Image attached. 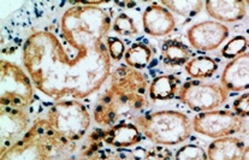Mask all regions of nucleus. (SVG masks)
Masks as SVG:
<instances>
[{"mask_svg":"<svg viewBox=\"0 0 249 160\" xmlns=\"http://www.w3.org/2000/svg\"><path fill=\"white\" fill-rule=\"evenodd\" d=\"M57 25L36 29L25 39L22 60L37 90L55 101L82 100L111 76L104 39L112 25L106 9L72 1Z\"/></svg>","mask_w":249,"mask_h":160,"instance_id":"1","label":"nucleus"},{"mask_svg":"<svg viewBox=\"0 0 249 160\" xmlns=\"http://www.w3.org/2000/svg\"><path fill=\"white\" fill-rule=\"evenodd\" d=\"M149 85L148 77L142 71L128 65L114 69L94 106V122L110 128L143 114L149 106Z\"/></svg>","mask_w":249,"mask_h":160,"instance_id":"2","label":"nucleus"},{"mask_svg":"<svg viewBox=\"0 0 249 160\" xmlns=\"http://www.w3.org/2000/svg\"><path fill=\"white\" fill-rule=\"evenodd\" d=\"M134 123L143 136L158 146H177L192 135L193 123L189 117L179 111H157L141 114Z\"/></svg>","mask_w":249,"mask_h":160,"instance_id":"3","label":"nucleus"},{"mask_svg":"<svg viewBox=\"0 0 249 160\" xmlns=\"http://www.w3.org/2000/svg\"><path fill=\"white\" fill-rule=\"evenodd\" d=\"M69 142L59 139L44 118H37L24 136L0 154V160H53Z\"/></svg>","mask_w":249,"mask_h":160,"instance_id":"4","label":"nucleus"},{"mask_svg":"<svg viewBox=\"0 0 249 160\" xmlns=\"http://www.w3.org/2000/svg\"><path fill=\"white\" fill-rule=\"evenodd\" d=\"M46 122L53 133L67 142H76L87 135L91 117L87 106L78 100H59L47 108Z\"/></svg>","mask_w":249,"mask_h":160,"instance_id":"5","label":"nucleus"},{"mask_svg":"<svg viewBox=\"0 0 249 160\" xmlns=\"http://www.w3.org/2000/svg\"><path fill=\"white\" fill-rule=\"evenodd\" d=\"M35 100L33 81L16 63L1 59L0 64V105L29 110Z\"/></svg>","mask_w":249,"mask_h":160,"instance_id":"6","label":"nucleus"},{"mask_svg":"<svg viewBox=\"0 0 249 160\" xmlns=\"http://www.w3.org/2000/svg\"><path fill=\"white\" fill-rule=\"evenodd\" d=\"M229 98V91L222 83L192 80L181 86L178 99L195 112H210L224 105Z\"/></svg>","mask_w":249,"mask_h":160,"instance_id":"7","label":"nucleus"},{"mask_svg":"<svg viewBox=\"0 0 249 160\" xmlns=\"http://www.w3.org/2000/svg\"><path fill=\"white\" fill-rule=\"evenodd\" d=\"M193 130L211 139H222L241 133L243 121L235 112L214 110L196 114L193 119Z\"/></svg>","mask_w":249,"mask_h":160,"instance_id":"8","label":"nucleus"},{"mask_svg":"<svg viewBox=\"0 0 249 160\" xmlns=\"http://www.w3.org/2000/svg\"><path fill=\"white\" fill-rule=\"evenodd\" d=\"M0 154L16 144L32 126L29 110L1 107L0 114Z\"/></svg>","mask_w":249,"mask_h":160,"instance_id":"9","label":"nucleus"},{"mask_svg":"<svg viewBox=\"0 0 249 160\" xmlns=\"http://www.w3.org/2000/svg\"><path fill=\"white\" fill-rule=\"evenodd\" d=\"M230 30L217 21H204L190 27L187 37L193 48L201 52L214 51L228 39Z\"/></svg>","mask_w":249,"mask_h":160,"instance_id":"10","label":"nucleus"},{"mask_svg":"<svg viewBox=\"0 0 249 160\" xmlns=\"http://www.w3.org/2000/svg\"><path fill=\"white\" fill-rule=\"evenodd\" d=\"M143 30L153 37L166 36L176 27V19L174 15L158 2H153L146 7L142 15Z\"/></svg>","mask_w":249,"mask_h":160,"instance_id":"11","label":"nucleus"},{"mask_svg":"<svg viewBox=\"0 0 249 160\" xmlns=\"http://www.w3.org/2000/svg\"><path fill=\"white\" fill-rule=\"evenodd\" d=\"M220 83L228 91L233 93L249 89V51L228 63Z\"/></svg>","mask_w":249,"mask_h":160,"instance_id":"12","label":"nucleus"},{"mask_svg":"<svg viewBox=\"0 0 249 160\" xmlns=\"http://www.w3.org/2000/svg\"><path fill=\"white\" fill-rule=\"evenodd\" d=\"M143 140V134L131 122H123L104 129L103 142L113 148H131Z\"/></svg>","mask_w":249,"mask_h":160,"instance_id":"13","label":"nucleus"},{"mask_svg":"<svg viewBox=\"0 0 249 160\" xmlns=\"http://www.w3.org/2000/svg\"><path fill=\"white\" fill-rule=\"evenodd\" d=\"M207 14L217 22H238L247 15L246 1L241 0H207L205 1Z\"/></svg>","mask_w":249,"mask_h":160,"instance_id":"14","label":"nucleus"},{"mask_svg":"<svg viewBox=\"0 0 249 160\" xmlns=\"http://www.w3.org/2000/svg\"><path fill=\"white\" fill-rule=\"evenodd\" d=\"M245 148L243 141L237 137H222L208 146L207 156L210 160H241Z\"/></svg>","mask_w":249,"mask_h":160,"instance_id":"15","label":"nucleus"},{"mask_svg":"<svg viewBox=\"0 0 249 160\" xmlns=\"http://www.w3.org/2000/svg\"><path fill=\"white\" fill-rule=\"evenodd\" d=\"M179 80L175 75L157 76L149 85L148 94L153 101L171 100L179 88Z\"/></svg>","mask_w":249,"mask_h":160,"instance_id":"16","label":"nucleus"},{"mask_svg":"<svg viewBox=\"0 0 249 160\" xmlns=\"http://www.w3.org/2000/svg\"><path fill=\"white\" fill-rule=\"evenodd\" d=\"M192 58V51L178 40H167L161 46V60L167 67H185Z\"/></svg>","mask_w":249,"mask_h":160,"instance_id":"17","label":"nucleus"},{"mask_svg":"<svg viewBox=\"0 0 249 160\" xmlns=\"http://www.w3.org/2000/svg\"><path fill=\"white\" fill-rule=\"evenodd\" d=\"M153 48L148 44L144 42H135L126 50L124 54V60L128 67L142 70L149 65V63L153 59Z\"/></svg>","mask_w":249,"mask_h":160,"instance_id":"18","label":"nucleus"},{"mask_svg":"<svg viewBox=\"0 0 249 160\" xmlns=\"http://www.w3.org/2000/svg\"><path fill=\"white\" fill-rule=\"evenodd\" d=\"M184 68L188 75L194 77L195 80H202V78L212 77L218 70V64L211 57L197 55V57H193Z\"/></svg>","mask_w":249,"mask_h":160,"instance_id":"19","label":"nucleus"},{"mask_svg":"<svg viewBox=\"0 0 249 160\" xmlns=\"http://www.w3.org/2000/svg\"><path fill=\"white\" fill-rule=\"evenodd\" d=\"M162 6L182 17H194L204 9L205 1L201 0H162Z\"/></svg>","mask_w":249,"mask_h":160,"instance_id":"20","label":"nucleus"},{"mask_svg":"<svg viewBox=\"0 0 249 160\" xmlns=\"http://www.w3.org/2000/svg\"><path fill=\"white\" fill-rule=\"evenodd\" d=\"M133 160H175L174 153L165 146L135 147L133 148Z\"/></svg>","mask_w":249,"mask_h":160,"instance_id":"21","label":"nucleus"},{"mask_svg":"<svg viewBox=\"0 0 249 160\" xmlns=\"http://www.w3.org/2000/svg\"><path fill=\"white\" fill-rule=\"evenodd\" d=\"M89 160H133V148L101 147Z\"/></svg>","mask_w":249,"mask_h":160,"instance_id":"22","label":"nucleus"},{"mask_svg":"<svg viewBox=\"0 0 249 160\" xmlns=\"http://www.w3.org/2000/svg\"><path fill=\"white\" fill-rule=\"evenodd\" d=\"M112 29L114 33L123 36H133L139 33L134 18L126 14H119L118 16H116L112 22Z\"/></svg>","mask_w":249,"mask_h":160,"instance_id":"23","label":"nucleus"},{"mask_svg":"<svg viewBox=\"0 0 249 160\" xmlns=\"http://www.w3.org/2000/svg\"><path fill=\"white\" fill-rule=\"evenodd\" d=\"M248 48V40L247 37L243 36V35H237V36L232 37L227 45L223 47L222 50V55L227 59H235L238 55L243 54L245 52H247Z\"/></svg>","mask_w":249,"mask_h":160,"instance_id":"24","label":"nucleus"},{"mask_svg":"<svg viewBox=\"0 0 249 160\" xmlns=\"http://www.w3.org/2000/svg\"><path fill=\"white\" fill-rule=\"evenodd\" d=\"M175 160H210L207 151L199 144H185L177 151Z\"/></svg>","mask_w":249,"mask_h":160,"instance_id":"25","label":"nucleus"},{"mask_svg":"<svg viewBox=\"0 0 249 160\" xmlns=\"http://www.w3.org/2000/svg\"><path fill=\"white\" fill-rule=\"evenodd\" d=\"M106 46H107L108 53H110L111 59L114 62H118L125 54V45L119 37L116 36H107L106 37Z\"/></svg>","mask_w":249,"mask_h":160,"instance_id":"26","label":"nucleus"},{"mask_svg":"<svg viewBox=\"0 0 249 160\" xmlns=\"http://www.w3.org/2000/svg\"><path fill=\"white\" fill-rule=\"evenodd\" d=\"M232 107L235 113L240 116L241 118L249 117V91L235 99L232 103Z\"/></svg>","mask_w":249,"mask_h":160,"instance_id":"27","label":"nucleus"},{"mask_svg":"<svg viewBox=\"0 0 249 160\" xmlns=\"http://www.w3.org/2000/svg\"><path fill=\"white\" fill-rule=\"evenodd\" d=\"M241 160H249V146L246 147L245 151H243L242 158H241Z\"/></svg>","mask_w":249,"mask_h":160,"instance_id":"28","label":"nucleus"},{"mask_svg":"<svg viewBox=\"0 0 249 160\" xmlns=\"http://www.w3.org/2000/svg\"><path fill=\"white\" fill-rule=\"evenodd\" d=\"M246 5H248V6H249V0H248V1H246Z\"/></svg>","mask_w":249,"mask_h":160,"instance_id":"29","label":"nucleus"}]
</instances>
